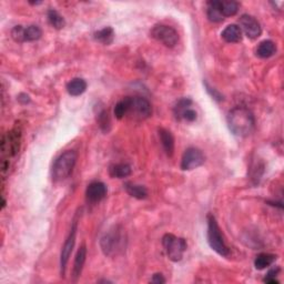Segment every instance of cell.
I'll return each mask as SVG.
<instances>
[{
  "instance_id": "obj_15",
  "label": "cell",
  "mask_w": 284,
  "mask_h": 284,
  "mask_svg": "<svg viewBox=\"0 0 284 284\" xmlns=\"http://www.w3.org/2000/svg\"><path fill=\"white\" fill-rule=\"evenodd\" d=\"M223 40L229 43H235L241 41L242 39V31L239 26L236 25H229L226 29L222 31Z\"/></svg>"
},
{
  "instance_id": "obj_30",
  "label": "cell",
  "mask_w": 284,
  "mask_h": 284,
  "mask_svg": "<svg viewBox=\"0 0 284 284\" xmlns=\"http://www.w3.org/2000/svg\"><path fill=\"white\" fill-rule=\"evenodd\" d=\"M279 271H280L279 267H277V269H272V270H270L269 272H267L266 277V279L263 280V281L266 282V283H270V284L279 283L278 280L275 279V277H277V274L279 273Z\"/></svg>"
},
{
  "instance_id": "obj_13",
  "label": "cell",
  "mask_w": 284,
  "mask_h": 284,
  "mask_svg": "<svg viewBox=\"0 0 284 284\" xmlns=\"http://www.w3.org/2000/svg\"><path fill=\"white\" fill-rule=\"evenodd\" d=\"M86 258H87V248H86V244L84 243L80 248H79L77 255H76V259H74L73 269H72L73 282H77L78 279L80 278L82 269H84V266H85V262H86Z\"/></svg>"
},
{
  "instance_id": "obj_2",
  "label": "cell",
  "mask_w": 284,
  "mask_h": 284,
  "mask_svg": "<svg viewBox=\"0 0 284 284\" xmlns=\"http://www.w3.org/2000/svg\"><path fill=\"white\" fill-rule=\"evenodd\" d=\"M127 246V239L120 227H113L100 240L101 250L106 256H116L124 252Z\"/></svg>"
},
{
  "instance_id": "obj_29",
  "label": "cell",
  "mask_w": 284,
  "mask_h": 284,
  "mask_svg": "<svg viewBox=\"0 0 284 284\" xmlns=\"http://www.w3.org/2000/svg\"><path fill=\"white\" fill-rule=\"evenodd\" d=\"M25 28L22 26H16L11 30V37L15 41L17 42H23L26 41V37H25Z\"/></svg>"
},
{
  "instance_id": "obj_14",
  "label": "cell",
  "mask_w": 284,
  "mask_h": 284,
  "mask_svg": "<svg viewBox=\"0 0 284 284\" xmlns=\"http://www.w3.org/2000/svg\"><path fill=\"white\" fill-rule=\"evenodd\" d=\"M158 132H159L161 143H162L165 153L169 157H172L173 152H175V138H173L172 133L164 128H159Z\"/></svg>"
},
{
  "instance_id": "obj_27",
  "label": "cell",
  "mask_w": 284,
  "mask_h": 284,
  "mask_svg": "<svg viewBox=\"0 0 284 284\" xmlns=\"http://www.w3.org/2000/svg\"><path fill=\"white\" fill-rule=\"evenodd\" d=\"M41 36H42L41 29L36 25H31L29 27H27L25 30L26 41H36V40H38V39H40Z\"/></svg>"
},
{
  "instance_id": "obj_1",
  "label": "cell",
  "mask_w": 284,
  "mask_h": 284,
  "mask_svg": "<svg viewBox=\"0 0 284 284\" xmlns=\"http://www.w3.org/2000/svg\"><path fill=\"white\" fill-rule=\"evenodd\" d=\"M227 121L230 131L240 138L250 136L255 127L253 113L244 106H235L230 110L228 113Z\"/></svg>"
},
{
  "instance_id": "obj_10",
  "label": "cell",
  "mask_w": 284,
  "mask_h": 284,
  "mask_svg": "<svg viewBox=\"0 0 284 284\" xmlns=\"http://www.w3.org/2000/svg\"><path fill=\"white\" fill-rule=\"evenodd\" d=\"M76 234H77V221H73L72 227H71V230H70V233L68 235V238H67V240H66L64 247H62L61 254H60L61 277H65V274H66L67 264H68L71 252H72V250H73L74 243H76Z\"/></svg>"
},
{
  "instance_id": "obj_28",
  "label": "cell",
  "mask_w": 284,
  "mask_h": 284,
  "mask_svg": "<svg viewBox=\"0 0 284 284\" xmlns=\"http://www.w3.org/2000/svg\"><path fill=\"white\" fill-rule=\"evenodd\" d=\"M98 124H99L102 131H105V132L109 131L110 119H109V114L106 110H102V111L98 114Z\"/></svg>"
},
{
  "instance_id": "obj_18",
  "label": "cell",
  "mask_w": 284,
  "mask_h": 284,
  "mask_svg": "<svg viewBox=\"0 0 284 284\" xmlns=\"http://www.w3.org/2000/svg\"><path fill=\"white\" fill-rule=\"evenodd\" d=\"M87 90V82L81 78H74L67 84V91L70 96L78 97Z\"/></svg>"
},
{
  "instance_id": "obj_34",
  "label": "cell",
  "mask_w": 284,
  "mask_h": 284,
  "mask_svg": "<svg viewBox=\"0 0 284 284\" xmlns=\"http://www.w3.org/2000/svg\"><path fill=\"white\" fill-rule=\"evenodd\" d=\"M18 99H19V101L23 102V104H27V102H29V101H30L28 94H25V93H21L20 96H19Z\"/></svg>"
},
{
  "instance_id": "obj_20",
  "label": "cell",
  "mask_w": 284,
  "mask_h": 284,
  "mask_svg": "<svg viewBox=\"0 0 284 284\" xmlns=\"http://www.w3.org/2000/svg\"><path fill=\"white\" fill-rule=\"evenodd\" d=\"M277 260V255L271 253H261L254 260V266L256 270H264L273 264Z\"/></svg>"
},
{
  "instance_id": "obj_4",
  "label": "cell",
  "mask_w": 284,
  "mask_h": 284,
  "mask_svg": "<svg viewBox=\"0 0 284 284\" xmlns=\"http://www.w3.org/2000/svg\"><path fill=\"white\" fill-rule=\"evenodd\" d=\"M208 242L212 250L215 251L219 255L228 256L230 253L223 236L221 234L219 224L212 214L208 215Z\"/></svg>"
},
{
  "instance_id": "obj_31",
  "label": "cell",
  "mask_w": 284,
  "mask_h": 284,
  "mask_svg": "<svg viewBox=\"0 0 284 284\" xmlns=\"http://www.w3.org/2000/svg\"><path fill=\"white\" fill-rule=\"evenodd\" d=\"M195 119H196V112L192 108H189L185 110L182 114V118H181V120H185L189 122L195 121Z\"/></svg>"
},
{
  "instance_id": "obj_7",
  "label": "cell",
  "mask_w": 284,
  "mask_h": 284,
  "mask_svg": "<svg viewBox=\"0 0 284 284\" xmlns=\"http://www.w3.org/2000/svg\"><path fill=\"white\" fill-rule=\"evenodd\" d=\"M151 37L163 43L168 48L175 47L178 43V40H179V35H178L176 29L167 25H157L153 27L151 30Z\"/></svg>"
},
{
  "instance_id": "obj_21",
  "label": "cell",
  "mask_w": 284,
  "mask_h": 284,
  "mask_svg": "<svg viewBox=\"0 0 284 284\" xmlns=\"http://www.w3.org/2000/svg\"><path fill=\"white\" fill-rule=\"evenodd\" d=\"M131 167L125 163H118L112 165L110 168V176L112 178H118V179H124L131 175Z\"/></svg>"
},
{
  "instance_id": "obj_6",
  "label": "cell",
  "mask_w": 284,
  "mask_h": 284,
  "mask_svg": "<svg viewBox=\"0 0 284 284\" xmlns=\"http://www.w3.org/2000/svg\"><path fill=\"white\" fill-rule=\"evenodd\" d=\"M152 109L150 102L142 97H130L129 111L127 116H130L136 120H144L151 116Z\"/></svg>"
},
{
  "instance_id": "obj_33",
  "label": "cell",
  "mask_w": 284,
  "mask_h": 284,
  "mask_svg": "<svg viewBox=\"0 0 284 284\" xmlns=\"http://www.w3.org/2000/svg\"><path fill=\"white\" fill-rule=\"evenodd\" d=\"M151 282L152 283H156V284H161V283H165V279L163 278V275L161 273H157L152 277L151 279Z\"/></svg>"
},
{
  "instance_id": "obj_11",
  "label": "cell",
  "mask_w": 284,
  "mask_h": 284,
  "mask_svg": "<svg viewBox=\"0 0 284 284\" xmlns=\"http://www.w3.org/2000/svg\"><path fill=\"white\" fill-rule=\"evenodd\" d=\"M240 29L243 31L248 38L256 39L262 34V28L260 22L250 15H242L239 19Z\"/></svg>"
},
{
  "instance_id": "obj_19",
  "label": "cell",
  "mask_w": 284,
  "mask_h": 284,
  "mask_svg": "<svg viewBox=\"0 0 284 284\" xmlns=\"http://www.w3.org/2000/svg\"><path fill=\"white\" fill-rule=\"evenodd\" d=\"M124 189L130 195L138 200H143L148 196V190L143 187V185L133 184V183L128 182L124 184Z\"/></svg>"
},
{
  "instance_id": "obj_22",
  "label": "cell",
  "mask_w": 284,
  "mask_h": 284,
  "mask_svg": "<svg viewBox=\"0 0 284 284\" xmlns=\"http://www.w3.org/2000/svg\"><path fill=\"white\" fill-rule=\"evenodd\" d=\"M94 39L97 41L104 43V45H110L114 39V31L111 27H106V28L97 31L94 34Z\"/></svg>"
},
{
  "instance_id": "obj_5",
  "label": "cell",
  "mask_w": 284,
  "mask_h": 284,
  "mask_svg": "<svg viewBox=\"0 0 284 284\" xmlns=\"http://www.w3.org/2000/svg\"><path fill=\"white\" fill-rule=\"evenodd\" d=\"M162 246L168 258L173 262L181 261L185 250H187V242H185V240L171 233H167L163 235Z\"/></svg>"
},
{
  "instance_id": "obj_23",
  "label": "cell",
  "mask_w": 284,
  "mask_h": 284,
  "mask_svg": "<svg viewBox=\"0 0 284 284\" xmlns=\"http://www.w3.org/2000/svg\"><path fill=\"white\" fill-rule=\"evenodd\" d=\"M48 20L51 26L56 29H62L66 25L65 18L57 10L51 9L48 11Z\"/></svg>"
},
{
  "instance_id": "obj_32",
  "label": "cell",
  "mask_w": 284,
  "mask_h": 284,
  "mask_svg": "<svg viewBox=\"0 0 284 284\" xmlns=\"http://www.w3.org/2000/svg\"><path fill=\"white\" fill-rule=\"evenodd\" d=\"M206 87H207V90H208V92L211 94V96L213 97V99H215V100H218V101H222L223 100V97L221 96V94L216 91V90L214 89H212L210 86H209L207 82H206Z\"/></svg>"
},
{
  "instance_id": "obj_24",
  "label": "cell",
  "mask_w": 284,
  "mask_h": 284,
  "mask_svg": "<svg viewBox=\"0 0 284 284\" xmlns=\"http://www.w3.org/2000/svg\"><path fill=\"white\" fill-rule=\"evenodd\" d=\"M129 105H130V97H125L124 99L118 102L114 106V116L117 119L121 120L122 118H124L128 114L129 111Z\"/></svg>"
},
{
  "instance_id": "obj_26",
  "label": "cell",
  "mask_w": 284,
  "mask_h": 284,
  "mask_svg": "<svg viewBox=\"0 0 284 284\" xmlns=\"http://www.w3.org/2000/svg\"><path fill=\"white\" fill-rule=\"evenodd\" d=\"M191 105H192V101L191 99H188V98H184V99H181L178 101V104L175 106V116L178 120H181V118H182V114L185 111V110L191 108Z\"/></svg>"
},
{
  "instance_id": "obj_9",
  "label": "cell",
  "mask_w": 284,
  "mask_h": 284,
  "mask_svg": "<svg viewBox=\"0 0 284 284\" xmlns=\"http://www.w3.org/2000/svg\"><path fill=\"white\" fill-rule=\"evenodd\" d=\"M206 161L202 151L196 148H189L183 153L181 159V169L183 171H191L201 167Z\"/></svg>"
},
{
  "instance_id": "obj_12",
  "label": "cell",
  "mask_w": 284,
  "mask_h": 284,
  "mask_svg": "<svg viewBox=\"0 0 284 284\" xmlns=\"http://www.w3.org/2000/svg\"><path fill=\"white\" fill-rule=\"evenodd\" d=\"M106 187L104 182L100 181H94L91 182L86 190V198L87 201L90 203H98L101 200H104L106 195Z\"/></svg>"
},
{
  "instance_id": "obj_25",
  "label": "cell",
  "mask_w": 284,
  "mask_h": 284,
  "mask_svg": "<svg viewBox=\"0 0 284 284\" xmlns=\"http://www.w3.org/2000/svg\"><path fill=\"white\" fill-rule=\"evenodd\" d=\"M239 10V3L235 1H221V13L223 17H232Z\"/></svg>"
},
{
  "instance_id": "obj_16",
  "label": "cell",
  "mask_w": 284,
  "mask_h": 284,
  "mask_svg": "<svg viewBox=\"0 0 284 284\" xmlns=\"http://www.w3.org/2000/svg\"><path fill=\"white\" fill-rule=\"evenodd\" d=\"M275 53H277V45L272 40L261 41L259 43V46L256 47V56L260 58H270L274 56Z\"/></svg>"
},
{
  "instance_id": "obj_8",
  "label": "cell",
  "mask_w": 284,
  "mask_h": 284,
  "mask_svg": "<svg viewBox=\"0 0 284 284\" xmlns=\"http://www.w3.org/2000/svg\"><path fill=\"white\" fill-rule=\"evenodd\" d=\"M21 142V130L20 128L15 127L8 135L2 137L1 140V151L3 155L14 157L19 152Z\"/></svg>"
},
{
  "instance_id": "obj_17",
  "label": "cell",
  "mask_w": 284,
  "mask_h": 284,
  "mask_svg": "<svg viewBox=\"0 0 284 284\" xmlns=\"http://www.w3.org/2000/svg\"><path fill=\"white\" fill-rule=\"evenodd\" d=\"M207 15L209 20L212 22H221L223 21L224 17L221 13V1L219 0H213V1L208 2V8H207Z\"/></svg>"
},
{
  "instance_id": "obj_3",
  "label": "cell",
  "mask_w": 284,
  "mask_h": 284,
  "mask_svg": "<svg viewBox=\"0 0 284 284\" xmlns=\"http://www.w3.org/2000/svg\"><path fill=\"white\" fill-rule=\"evenodd\" d=\"M77 162V153L73 150H68L57 158L53 167V181H62L68 178L72 172Z\"/></svg>"
}]
</instances>
